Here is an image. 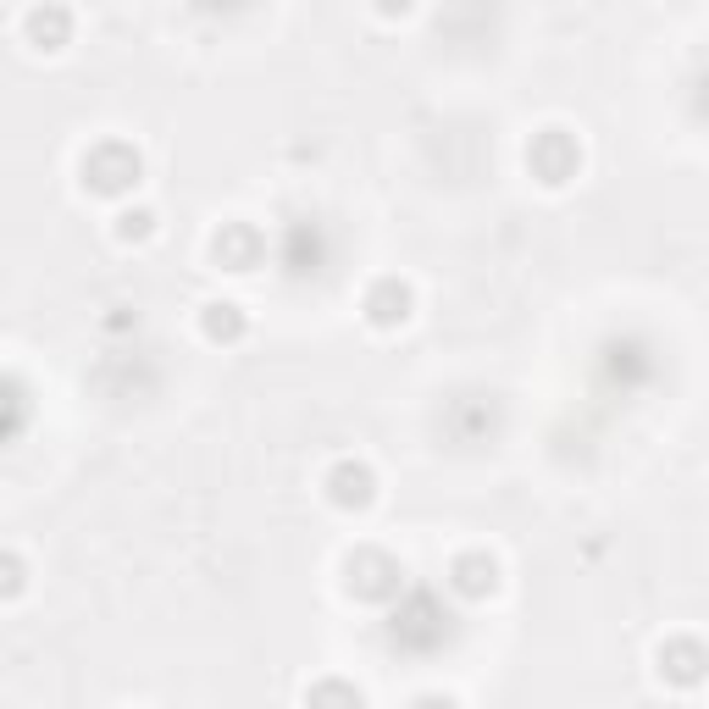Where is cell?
Here are the masks:
<instances>
[{
	"label": "cell",
	"mask_w": 709,
	"mask_h": 709,
	"mask_svg": "<svg viewBox=\"0 0 709 709\" xmlns=\"http://www.w3.org/2000/svg\"><path fill=\"white\" fill-rule=\"evenodd\" d=\"M150 222H156L150 211H122V239H145Z\"/></svg>",
	"instance_id": "cell-8"
},
{
	"label": "cell",
	"mask_w": 709,
	"mask_h": 709,
	"mask_svg": "<svg viewBox=\"0 0 709 709\" xmlns=\"http://www.w3.org/2000/svg\"><path fill=\"white\" fill-rule=\"evenodd\" d=\"M205 333H211V338H239L244 333L239 305H205Z\"/></svg>",
	"instance_id": "cell-6"
},
{
	"label": "cell",
	"mask_w": 709,
	"mask_h": 709,
	"mask_svg": "<svg viewBox=\"0 0 709 709\" xmlns=\"http://www.w3.org/2000/svg\"><path fill=\"white\" fill-rule=\"evenodd\" d=\"M67 34H73V17L61 12V6H39V12L28 17V39H34L39 50H61Z\"/></svg>",
	"instance_id": "cell-5"
},
{
	"label": "cell",
	"mask_w": 709,
	"mask_h": 709,
	"mask_svg": "<svg viewBox=\"0 0 709 709\" xmlns=\"http://www.w3.org/2000/svg\"><path fill=\"white\" fill-rule=\"evenodd\" d=\"M377 12H383V17H405L410 0H377Z\"/></svg>",
	"instance_id": "cell-10"
},
{
	"label": "cell",
	"mask_w": 709,
	"mask_h": 709,
	"mask_svg": "<svg viewBox=\"0 0 709 709\" xmlns=\"http://www.w3.org/2000/svg\"><path fill=\"white\" fill-rule=\"evenodd\" d=\"M23 588H28V565L17 560V554H0V604L17 599Z\"/></svg>",
	"instance_id": "cell-7"
},
{
	"label": "cell",
	"mask_w": 709,
	"mask_h": 709,
	"mask_svg": "<svg viewBox=\"0 0 709 709\" xmlns=\"http://www.w3.org/2000/svg\"><path fill=\"white\" fill-rule=\"evenodd\" d=\"M305 698H349V704H361L355 687H316V693H305Z\"/></svg>",
	"instance_id": "cell-9"
},
{
	"label": "cell",
	"mask_w": 709,
	"mask_h": 709,
	"mask_svg": "<svg viewBox=\"0 0 709 709\" xmlns=\"http://www.w3.org/2000/svg\"><path fill=\"white\" fill-rule=\"evenodd\" d=\"M449 588H455L460 599H488V593L499 588V565H493L488 554H460L455 571H449Z\"/></svg>",
	"instance_id": "cell-3"
},
{
	"label": "cell",
	"mask_w": 709,
	"mask_h": 709,
	"mask_svg": "<svg viewBox=\"0 0 709 709\" xmlns=\"http://www.w3.org/2000/svg\"><path fill=\"white\" fill-rule=\"evenodd\" d=\"M410 316V289L399 277H383L372 294H366V322L372 327H399Z\"/></svg>",
	"instance_id": "cell-4"
},
{
	"label": "cell",
	"mask_w": 709,
	"mask_h": 709,
	"mask_svg": "<svg viewBox=\"0 0 709 709\" xmlns=\"http://www.w3.org/2000/svg\"><path fill=\"white\" fill-rule=\"evenodd\" d=\"M139 183V156L128 145H100L84 156V189L95 194H122Z\"/></svg>",
	"instance_id": "cell-1"
},
{
	"label": "cell",
	"mask_w": 709,
	"mask_h": 709,
	"mask_svg": "<svg viewBox=\"0 0 709 709\" xmlns=\"http://www.w3.org/2000/svg\"><path fill=\"white\" fill-rule=\"evenodd\" d=\"M327 499H333L338 510H366L377 499V477L372 466H361V460H344V466L327 471Z\"/></svg>",
	"instance_id": "cell-2"
}]
</instances>
